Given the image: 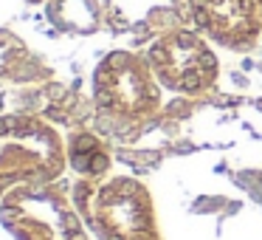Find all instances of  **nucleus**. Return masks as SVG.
Instances as JSON below:
<instances>
[{
	"label": "nucleus",
	"mask_w": 262,
	"mask_h": 240,
	"mask_svg": "<svg viewBox=\"0 0 262 240\" xmlns=\"http://www.w3.org/2000/svg\"><path fill=\"white\" fill-rule=\"evenodd\" d=\"M149 68L155 79L175 93H206L217 82L220 65L206 37L192 29H172L149 48Z\"/></svg>",
	"instance_id": "nucleus-1"
},
{
	"label": "nucleus",
	"mask_w": 262,
	"mask_h": 240,
	"mask_svg": "<svg viewBox=\"0 0 262 240\" xmlns=\"http://www.w3.org/2000/svg\"><path fill=\"white\" fill-rule=\"evenodd\" d=\"M259 6H262V0H259Z\"/></svg>",
	"instance_id": "nucleus-5"
},
{
	"label": "nucleus",
	"mask_w": 262,
	"mask_h": 240,
	"mask_svg": "<svg viewBox=\"0 0 262 240\" xmlns=\"http://www.w3.org/2000/svg\"><path fill=\"white\" fill-rule=\"evenodd\" d=\"M186 14L206 40L248 51L262 34L259 0H186Z\"/></svg>",
	"instance_id": "nucleus-3"
},
{
	"label": "nucleus",
	"mask_w": 262,
	"mask_h": 240,
	"mask_svg": "<svg viewBox=\"0 0 262 240\" xmlns=\"http://www.w3.org/2000/svg\"><path fill=\"white\" fill-rule=\"evenodd\" d=\"M99 99L113 113L147 119L161 105V88L149 63L133 54H113L99 71Z\"/></svg>",
	"instance_id": "nucleus-2"
},
{
	"label": "nucleus",
	"mask_w": 262,
	"mask_h": 240,
	"mask_svg": "<svg viewBox=\"0 0 262 240\" xmlns=\"http://www.w3.org/2000/svg\"><path fill=\"white\" fill-rule=\"evenodd\" d=\"M102 226L110 240H158L149 198L138 184L116 181L102 198Z\"/></svg>",
	"instance_id": "nucleus-4"
}]
</instances>
